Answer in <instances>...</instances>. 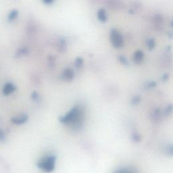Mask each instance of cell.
<instances>
[{
    "label": "cell",
    "instance_id": "1",
    "mask_svg": "<svg viewBox=\"0 0 173 173\" xmlns=\"http://www.w3.org/2000/svg\"><path fill=\"white\" fill-rule=\"evenodd\" d=\"M82 116V112L78 109V107H75L73 109H72L66 116H63L60 118L61 122L64 124H70L78 123L80 122Z\"/></svg>",
    "mask_w": 173,
    "mask_h": 173
},
{
    "label": "cell",
    "instance_id": "2",
    "mask_svg": "<svg viewBox=\"0 0 173 173\" xmlns=\"http://www.w3.org/2000/svg\"><path fill=\"white\" fill-rule=\"evenodd\" d=\"M55 164V158L49 156L42 160L39 163V167L45 172H51L53 170Z\"/></svg>",
    "mask_w": 173,
    "mask_h": 173
},
{
    "label": "cell",
    "instance_id": "3",
    "mask_svg": "<svg viewBox=\"0 0 173 173\" xmlns=\"http://www.w3.org/2000/svg\"><path fill=\"white\" fill-rule=\"evenodd\" d=\"M111 42L115 48H120L123 45V39L122 35L116 31H113L110 35Z\"/></svg>",
    "mask_w": 173,
    "mask_h": 173
},
{
    "label": "cell",
    "instance_id": "4",
    "mask_svg": "<svg viewBox=\"0 0 173 173\" xmlns=\"http://www.w3.org/2000/svg\"><path fill=\"white\" fill-rule=\"evenodd\" d=\"M16 89V86H14L11 82H8L6 83L3 87L2 92L5 95H9L11 93H12Z\"/></svg>",
    "mask_w": 173,
    "mask_h": 173
},
{
    "label": "cell",
    "instance_id": "5",
    "mask_svg": "<svg viewBox=\"0 0 173 173\" xmlns=\"http://www.w3.org/2000/svg\"><path fill=\"white\" fill-rule=\"evenodd\" d=\"M27 119H28V116L27 115L23 114V115H20V116L13 117L12 118V122L14 124H22L24 123V122H26Z\"/></svg>",
    "mask_w": 173,
    "mask_h": 173
},
{
    "label": "cell",
    "instance_id": "6",
    "mask_svg": "<svg viewBox=\"0 0 173 173\" xmlns=\"http://www.w3.org/2000/svg\"><path fill=\"white\" fill-rule=\"evenodd\" d=\"M143 59V53L141 52L138 51L135 53V56H134L135 62L139 63L140 62H141Z\"/></svg>",
    "mask_w": 173,
    "mask_h": 173
},
{
    "label": "cell",
    "instance_id": "7",
    "mask_svg": "<svg viewBox=\"0 0 173 173\" xmlns=\"http://www.w3.org/2000/svg\"><path fill=\"white\" fill-rule=\"evenodd\" d=\"M73 73L70 70H66L64 73V77L66 80H70L73 78Z\"/></svg>",
    "mask_w": 173,
    "mask_h": 173
},
{
    "label": "cell",
    "instance_id": "8",
    "mask_svg": "<svg viewBox=\"0 0 173 173\" xmlns=\"http://www.w3.org/2000/svg\"><path fill=\"white\" fill-rule=\"evenodd\" d=\"M98 19L102 22L106 21V13L105 11L103 10H101L99 11L98 12Z\"/></svg>",
    "mask_w": 173,
    "mask_h": 173
},
{
    "label": "cell",
    "instance_id": "9",
    "mask_svg": "<svg viewBox=\"0 0 173 173\" xmlns=\"http://www.w3.org/2000/svg\"><path fill=\"white\" fill-rule=\"evenodd\" d=\"M17 14H18V12L16 10H13L12 12L10 14V15L8 16V19L9 20H13L14 19H15V18L17 16Z\"/></svg>",
    "mask_w": 173,
    "mask_h": 173
},
{
    "label": "cell",
    "instance_id": "10",
    "mask_svg": "<svg viewBox=\"0 0 173 173\" xmlns=\"http://www.w3.org/2000/svg\"><path fill=\"white\" fill-rule=\"evenodd\" d=\"M6 138L5 133L2 129H0V141H3Z\"/></svg>",
    "mask_w": 173,
    "mask_h": 173
},
{
    "label": "cell",
    "instance_id": "11",
    "mask_svg": "<svg viewBox=\"0 0 173 173\" xmlns=\"http://www.w3.org/2000/svg\"><path fill=\"white\" fill-rule=\"evenodd\" d=\"M116 173H133V172L131 171H130L129 170H127V169H122V170L118 171Z\"/></svg>",
    "mask_w": 173,
    "mask_h": 173
},
{
    "label": "cell",
    "instance_id": "12",
    "mask_svg": "<svg viewBox=\"0 0 173 173\" xmlns=\"http://www.w3.org/2000/svg\"><path fill=\"white\" fill-rule=\"evenodd\" d=\"M53 1V0H44V2L47 3H51Z\"/></svg>",
    "mask_w": 173,
    "mask_h": 173
}]
</instances>
